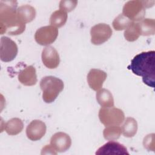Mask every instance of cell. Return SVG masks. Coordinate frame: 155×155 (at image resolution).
<instances>
[{"mask_svg":"<svg viewBox=\"0 0 155 155\" xmlns=\"http://www.w3.org/2000/svg\"><path fill=\"white\" fill-rule=\"evenodd\" d=\"M24 128V124L21 119L18 117L8 120L5 124L4 129L6 133L11 136L20 133Z\"/></svg>","mask_w":155,"mask_h":155,"instance_id":"obj_17","label":"cell"},{"mask_svg":"<svg viewBox=\"0 0 155 155\" xmlns=\"http://www.w3.org/2000/svg\"><path fill=\"white\" fill-rule=\"evenodd\" d=\"M96 100L102 107H114V99L111 93L107 89L102 88L96 92Z\"/></svg>","mask_w":155,"mask_h":155,"instance_id":"obj_16","label":"cell"},{"mask_svg":"<svg viewBox=\"0 0 155 155\" xmlns=\"http://www.w3.org/2000/svg\"><path fill=\"white\" fill-rule=\"evenodd\" d=\"M16 44L8 37L3 36L1 38L0 58L3 62H8L13 61L18 54Z\"/></svg>","mask_w":155,"mask_h":155,"instance_id":"obj_8","label":"cell"},{"mask_svg":"<svg viewBox=\"0 0 155 155\" xmlns=\"http://www.w3.org/2000/svg\"><path fill=\"white\" fill-rule=\"evenodd\" d=\"M131 22L132 21L130 19L122 13L115 18L112 25L115 30L121 31L126 29Z\"/></svg>","mask_w":155,"mask_h":155,"instance_id":"obj_23","label":"cell"},{"mask_svg":"<svg viewBox=\"0 0 155 155\" xmlns=\"http://www.w3.org/2000/svg\"><path fill=\"white\" fill-rule=\"evenodd\" d=\"M77 4V1L62 0L59 2V8L65 12H70L75 8Z\"/></svg>","mask_w":155,"mask_h":155,"instance_id":"obj_24","label":"cell"},{"mask_svg":"<svg viewBox=\"0 0 155 155\" xmlns=\"http://www.w3.org/2000/svg\"><path fill=\"white\" fill-rule=\"evenodd\" d=\"M101 122L105 127L120 125L125 119L124 111L117 108L102 107L99 111Z\"/></svg>","mask_w":155,"mask_h":155,"instance_id":"obj_5","label":"cell"},{"mask_svg":"<svg viewBox=\"0 0 155 155\" xmlns=\"http://www.w3.org/2000/svg\"><path fill=\"white\" fill-rule=\"evenodd\" d=\"M16 12L18 19L24 24L31 22L36 15L35 8L28 4L22 5L18 7Z\"/></svg>","mask_w":155,"mask_h":155,"instance_id":"obj_15","label":"cell"},{"mask_svg":"<svg viewBox=\"0 0 155 155\" xmlns=\"http://www.w3.org/2000/svg\"><path fill=\"white\" fill-rule=\"evenodd\" d=\"M16 1L0 2V33L15 36L22 33L25 24L21 22L17 16Z\"/></svg>","mask_w":155,"mask_h":155,"instance_id":"obj_1","label":"cell"},{"mask_svg":"<svg viewBox=\"0 0 155 155\" xmlns=\"http://www.w3.org/2000/svg\"><path fill=\"white\" fill-rule=\"evenodd\" d=\"M58 36V28L50 25L38 28L35 34V39L41 45H48L56 41Z\"/></svg>","mask_w":155,"mask_h":155,"instance_id":"obj_7","label":"cell"},{"mask_svg":"<svg viewBox=\"0 0 155 155\" xmlns=\"http://www.w3.org/2000/svg\"><path fill=\"white\" fill-rule=\"evenodd\" d=\"M67 12L61 10H56L51 15L50 24L56 28H60L65 25L67 20Z\"/></svg>","mask_w":155,"mask_h":155,"instance_id":"obj_20","label":"cell"},{"mask_svg":"<svg viewBox=\"0 0 155 155\" xmlns=\"http://www.w3.org/2000/svg\"><path fill=\"white\" fill-rule=\"evenodd\" d=\"M140 35L143 36L154 35L155 33V21L154 19L145 18L138 22Z\"/></svg>","mask_w":155,"mask_h":155,"instance_id":"obj_19","label":"cell"},{"mask_svg":"<svg viewBox=\"0 0 155 155\" xmlns=\"http://www.w3.org/2000/svg\"><path fill=\"white\" fill-rule=\"evenodd\" d=\"M122 133L125 137H132L137 133V123L133 117H128L124 121L122 127Z\"/></svg>","mask_w":155,"mask_h":155,"instance_id":"obj_18","label":"cell"},{"mask_svg":"<svg viewBox=\"0 0 155 155\" xmlns=\"http://www.w3.org/2000/svg\"><path fill=\"white\" fill-rule=\"evenodd\" d=\"M41 58L43 64L49 69L57 68L60 62L58 52L51 46H47L42 50Z\"/></svg>","mask_w":155,"mask_h":155,"instance_id":"obj_10","label":"cell"},{"mask_svg":"<svg viewBox=\"0 0 155 155\" xmlns=\"http://www.w3.org/2000/svg\"><path fill=\"white\" fill-rule=\"evenodd\" d=\"M128 68L142 78L143 82L154 88L155 82V51H143L136 54L131 61Z\"/></svg>","mask_w":155,"mask_h":155,"instance_id":"obj_2","label":"cell"},{"mask_svg":"<svg viewBox=\"0 0 155 155\" xmlns=\"http://www.w3.org/2000/svg\"><path fill=\"white\" fill-rule=\"evenodd\" d=\"M154 1H130L125 4L123 7L122 14L130 19L132 22H139L142 20L145 14V8L151 7Z\"/></svg>","mask_w":155,"mask_h":155,"instance_id":"obj_4","label":"cell"},{"mask_svg":"<svg viewBox=\"0 0 155 155\" xmlns=\"http://www.w3.org/2000/svg\"><path fill=\"white\" fill-rule=\"evenodd\" d=\"M96 155L101 154H129L127 148L122 144L110 140L96 151Z\"/></svg>","mask_w":155,"mask_h":155,"instance_id":"obj_13","label":"cell"},{"mask_svg":"<svg viewBox=\"0 0 155 155\" xmlns=\"http://www.w3.org/2000/svg\"><path fill=\"white\" fill-rule=\"evenodd\" d=\"M45 124L41 120H33L27 127L26 135L27 137L32 140H40L46 133Z\"/></svg>","mask_w":155,"mask_h":155,"instance_id":"obj_9","label":"cell"},{"mask_svg":"<svg viewBox=\"0 0 155 155\" xmlns=\"http://www.w3.org/2000/svg\"><path fill=\"white\" fill-rule=\"evenodd\" d=\"M50 145L58 152H65L71 147V139L68 134L63 132H58L51 137Z\"/></svg>","mask_w":155,"mask_h":155,"instance_id":"obj_11","label":"cell"},{"mask_svg":"<svg viewBox=\"0 0 155 155\" xmlns=\"http://www.w3.org/2000/svg\"><path fill=\"white\" fill-rule=\"evenodd\" d=\"M122 134L121 128L117 125L108 126L104 130V137L108 140H115L120 137Z\"/></svg>","mask_w":155,"mask_h":155,"instance_id":"obj_22","label":"cell"},{"mask_svg":"<svg viewBox=\"0 0 155 155\" xmlns=\"http://www.w3.org/2000/svg\"><path fill=\"white\" fill-rule=\"evenodd\" d=\"M63 81L52 76L44 77L40 82L42 99L46 103L53 102L64 89Z\"/></svg>","mask_w":155,"mask_h":155,"instance_id":"obj_3","label":"cell"},{"mask_svg":"<svg viewBox=\"0 0 155 155\" xmlns=\"http://www.w3.org/2000/svg\"><path fill=\"white\" fill-rule=\"evenodd\" d=\"M107 77V74L104 71L95 68L91 69L87 75L88 84L93 90L98 91L102 87Z\"/></svg>","mask_w":155,"mask_h":155,"instance_id":"obj_12","label":"cell"},{"mask_svg":"<svg viewBox=\"0 0 155 155\" xmlns=\"http://www.w3.org/2000/svg\"><path fill=\"white\" fill-rule=\"evenodd\" d=\"M140 35L138 22H132L124 32V37L129 42L136 41Z\"/></svg>","mask_w":155,"mask_h":155,"instance_id":"obj_21","label":"cell"},{"mask_svg":"<svg viewBox=\"0 0 155 155\" xmlns=\"http://www.w3.org/2000/svg\"><path fill=\"white\" fill-rule=\"evenodd\" d=\"M58 151L51 145H46L41 150V154H57Z\"/></svg>","mask_w":155,"mask_h":155,"instance_id":"obj_26","label":"cell"},{"mask_svg":"<svg viewBox=\"0 0 155 155\" xmlns=\"http://www.w3.org/2000/svg\"><path fill=\"white\" fill-rule=\"evenodd\" d=\"M113 33L110 26L105 23H99L90 30L91 42L94 45H101L107 41Z\"/></svg>","mask_w":155,"mask_h":155,"instance_id":"obj_6","label":"cell"},{"mask_svg":"<svg viewBox=\"0 0 155 155\" xmlns=\"http://www.w3.org/2000/svg\"><path fill=\"white\" fill-rule=\"evenodd\" d=\"M19 81L25 86H32L36 84L38 79L35 68L30 65L20 71L18 74Z\"/></svg>","mask_w":155,"mask_h":155,"instance_id":"obj_14","label":"cell"},{"mask_svg":"<svg viewBox=\"0 0 155 155\" xmlns=\"http://www.w3.org/2000/svg\"><path fill=\"white\" fill-rule=\"evenodd\" d=\"M143 145L148 151H154V134L147 135L143 140Z\"/></svg>","mask_w":155,"mask_h":155,"instance_id":"obj_25","label":"cell"}]
</instances>
